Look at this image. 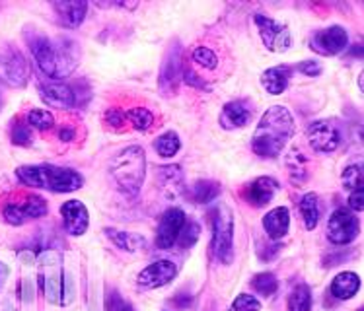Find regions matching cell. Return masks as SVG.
Here are the masks:
<instances>
[{
  "mask_svg": "<svg viewBox=\"0 0 364 311\" xmlns=\"http://www.w3.org/2000/svg\"><path fill=\"white\" fill-rule=\"evenodd\" d=\"M113 181L117 183L119 191L127 197L134 199L141 193L146 178V154L141 146H127L115 156L109 165Z\"/></svg>",
  "mask_w": 364,
  "mask_h": 311,
  "instance_id": "obj_4",
  "label": "cell"
},
{
  "mask_svg": "<svg viewBox=\"0 0 364 311\" xmlns=\"http://www.w3.org/2000/svg\"><path fill=\"white\" fill-rule=\"evenodd\" d=\"M170 304L176 310H187V307H191V304H193V296H189V294H178V296L171 298Z\"/></svg>",
  "mask_w": 364,
  "mask_h": 311,
  "instance_id": "obj_45",
  "label": "cell"
},
{
  "mask_svg": "<svg viewBox=\"0 0 364 311\" xmlns=\"http://www.w3.org/2000/svg\"><path fill=\"white\" fill-rule=\"evenodd\" d=\"M39 280H41V286H43L47 302H51L55 305H67V298H65L68 296L67 276L60 271L59 265H55L51 273H47V276L41 274ZM68 302H70V296H68Z\"/></svg>",
  "mask_w": 364,
  "mask_h": 311,
  "instance_id": "obj_20",
  "label": "cell"
},
{
  "mask_svg": "<svg viewBox=\"0 0 364 311\" xmlns=\"http://www.w3.org/2000/svg\"><path fill=\"white\" fill-rule=\"evenodd\" d=\"M292 75H294V67H289V65L271 67L261 75V86L271 96H281L284 89L289 88V82Z\"/></svg>",
  "mask_w": 364,
  "mask_h": 311,
  "instance_id": "obj_22",
  "label": "cell"
},
{
  "mask_svg": "<svg viewBox=\"0 0 364 311\" xmlns=\"http://www.w3.org/2000/svg\"><path fill=\"white\" fill-rule=\"evenodd\" d=\"M312 288L304 282L296 284L289 296V311H312Z\"/></svg>",
  "mask_w": 364,
  "mask_h": 311,
  "instance_id": "obj_28",
  "label": "cell"
},
{
  "mask_svg": "<svg viewBox=\"0 0 364 311\" xmlns=\"http://www.w3.org/2000/svg\"><path fill=\"white\" fill-rule=\"evenodd\" d=\"M59 138L63 142H73L75 141V129H70V126H63L59 131Z\"/></svg>",
  "mask_w": 364,
  "mask_h": 311,
  "instance_id": "obj_46",
  "label": "cell"
},
{
  "mask_svg": "<svg viewBox=\"0 0 364 311\" xmlns=\"http://www.w3.org/2000/svg\"><path fill=\"white\" fill-rule=\"evenodd\" d=\"M178 276V265L173 261L160 259L150 263L136 274V284L142 290H156L168 286Z\"/></svg>",
  "mask_w": 364,
  "mask_h": 311,
  "instance_id": "obj_12",
  "label": "cell"
},
{
  "mask_svg": "<svg viewBox=\"0 0 364 311\" xmlns=\"http://www.w3.org/2000/svg\"><path fill=\"white\" fill-rule=\"evenodd\" d=\"M104 234L107 236V239H112V244L121 249V251L134 253L144 247V237L139 236V234H133V231H123L117 230V228H105Z\"/></svg>",
  "mask_w": 364,
  "mask_h": 311,
  "instance_id": "obj_24",
  "label": "cell"
},
{
  "mask_svg": "<svg viewBox=\"0 0 364 311\" xmlns=\"http://www.w3.org/2000/svg\"><path fill=\"white\" fill-rule=\"evenodd\" d=\"M186 220H187L186 212L178 207H171L164 212L156 230L158 249H164V251H166V249L176 247L179 231H181V228H183Z\"/></svg>",
  "mask_w": 364,
  "mask_h": 311,
  "instance_id": "obj_14",
  "label": "cell"
},
{
  "mask_svg": "<svg viewBox=\"0 0 364 311\" xmlns=\"http://www.w3.org/2000/svg\"><path fill=\"white\" fill-rule=\"evenodd\" d=\"M10 138H12V144L16 146H30L31 144V129L28 126L26 121H18L12 125V131H10Z\"/></svg>",
  "mask_w": 364,
  "mask_h": 311,
  "instance_id": "obj_37",
  "label": "cell"
},
{
  "mask_svg": "<svg viewBox=\"0 0 364 311\" xmlns=\"http://www.w3.org/2000/svg\"><path fill=\"white\" fill-rule=\"evenodd\" d=\"M294 70H298L300 75L316 78V76L321 75V65L318 62V60H302L298 67H294Z\"/></svg>",
  "mask_w": 364,
  "mask_h": 311,
  "instance_id": "obj_41",
  "label": "cell"
},
{
  "mask_svg": "<svg viewBox=\"0 0 364 311\" xmlns=\"http://www.w3.org/2000/svg\"><path fill=\"white\" fill-rule=\"evenodd\" d=\"M223 193V187L218 181H213V179H201V181H195L191 191H189V197L193 200L195 204H208L220 197Z\"/></svg>",
  "mask_w": 364,
  "mask_h": 311,
  "instance_id": "obj_26",
  "label": "cell"
},
{
  "mask_svg": "<svg viewBox=\"0 0 364 311\" xmlns=\"http://www.w3.org/2000/svg\"><path fill=\"white\" fill-rule=\"evenodd\" d=\"M0 72L4 80L16 88H23L30 82V65L14 47H8L0 53Z\"/></svg>",
  "mask_w": 364,
  "mask_h": 311,
  "instance_id": "obj_13",
  "label": "cell"
},
{
  "mask_svg": "<svg viewBox=\"0 0 364 311\" xmlns=\"http://www.w3.org/2000/svg\"><path fill=\"white\" fill-rule=\"evenodd\" d=\"M30 286H31V282L26 278V280H23V296H22V300L26 302V304H30L31 300H33V288L30 290Z\"/></svg>",
  "mask_w": 364,
  "mask_h": 311,
  "instance_id": "obj_47",
  "label": "cell"
},
{
  "mask_svg": "<svg viewBox=\"0 0 364 311\" xmlns=\"http://www.w3.org/2000/svg\"><path fill=\"white\" fill-rule=\"evenodd\" d=\"M349 210L350 212H363L364 210V189H357V191H350L349 193Z\"/></svg>",
  "mask_w": 364,
  "mask_h": 311,
  "instance_id": "obj_43",
  "label": "cell"
},
{
  "mask_svg": "<svg viewBox=\"0 0 364 311\" xmlns=\"http://www.w3.org/2000/svg\"><path fill=\"white\" fill-rule=\"evenodd\" d=\"M363 163H353L349 168H345L341 175V183L345 191H357V189H363Z\"/></svg>",
  "mask_w": 364,
  "mask_h": 311,
  "instance_id": "obj_34",
  "label": "cell"
},
{
  "mask_svg": "<svg viewBox=\"0 0 364 311\" xmlns=\"http://www.w3.org/2000/svg\"><path fill=\"white\" fill-rule=\"evenodd\" d=\"M105 310L107 311H134V307L127 300L121 298L119 292L115 290H109L107 292V298H105Z\"/></svg>",
  "mask_w": 364,
  "mask_h": 311,
  "instance_id": "obj_40",
  "label": "cell"
},
{
  "mask_svg": "<svg viewBox=\"0 0 364 311\" xmlns=\"http://www.w3.org/2000/svg\"><path fill=\"white\" fill-rule=\"evenodd\" d=\"M125 119L129 125L133 126L134 131L139 133H149L150 129L154 126V113L146 109V107H133L127 109Z\"/></svg>",
  "mask_w": 364,
  "mask_h": 311,
  "instance_id": "obj_29",
  "label": "cell"
},
{
  "mask_svg": "<svg viewBox=\"0 0 364 311\" xmlns=\"http://www.w3.org/2000/svg\"><path fill=\"white\" fill-rule=\"evenodd\" d=\"M250 286L255 294L263 298H271L279 290V280L273 273H257L250 282Z\"/></svg>",
  "mask_w": 364,
  "mask_h": 311,
  "instance_id": "obj_30",
  "label": "cell"
},
{
  "mask_svg": "<svg viewBox=\"0 0 364 311\" xmlns=\"http://www.w3.org/2000/svg\"><path fill=\"white\" fill-rule=\"evenodd\" d=\"M26 123L30 129H38V131H51L55 126V117L51 111L47 109H30L26 113Z\"/></svg>",
  "mask_w": 364,
  "mask_h": 311,
  "instance_id": "obj_33",
  "label": "cell"
},
{
  "mask_svg": "<svg viewBox=\"0 0 364 311\" xmlns=\"http://www.w3.org/2000/svg\"><path fill=\"white\" fill-rule=\"evenodd\" d=\"M47 212H49L47 200L39 195L31 193L22 199L10 200L6 207L2 208V218L10 226H23V224L38 220Z\"/></svg>",
  "mask_w": 364,
  "mask_h": 311,
  "instance_id": "obj_7",
  "label": "cell"
},
{
  "mask_svg": "<svg viewBox=\"0 0 364 311\" xmlns=\"http://www.w3.org/2000/svg\"><path fill=\"white\" fill-rule=\"evenodd\" d=\"M308 142L320 154H333L341 146V133L333 121H314L306 129Z\"/></svg>",
  "mask_w": 364,
  "mask_h": 311,
  "instance_id": "obj_11",
  "label": "cell"
},
{
  "mask_svg": "<svg viewBox=\"0 0 364 311\" xmlns=\"http://www.w3.org/2000/svg\"><path fill=\"white\" fill-rule=\"evenodd\" d=\"M210 226H213V253L216 261L223 265H230L234 261V214L226 204H218L210 212Z\"/></svg>",
  "mask_w": 364,
  "mask_h": 311,
  "instance_id": "obj_5",
  "label": "cell"
},
{
  "mask_svg": "<svg viewBox=\"0 0 364 311\" xmlns=\"http://www.w3.org/2000/svg\"><path fill=\"white\" fill-rule=\"evenodd\" d=\"M183 82H186L187 86H193V88H199V89H207V84L203 82V78L195 75L193 70L189 67H186V72H183Z\"/></svg>",
  "mask_w": 364,
  "mask_h": 311,
  "instance_id": "obj_44",
  "label": "cell"
},
{
  "mask_svg": "<svg viewBox=\"0 0 364 311\" xmlns=\"http://www.w3.org/2000/svg\"><path fill=\"white\" fill-rule=\"evenodd\" d=\"M104 123L109 126L112 131H115V133H121V131H125V125H127L125 111H121V109H115V107L107 109V111L104 113Z\"/></svg>",
  "mask_w": 364,
  "mask_h": 311,
  "instance_id": "obj_39",
  "label": "cell"
},
{
  "mask_svg": "<svg viewBox=\"0 0 364 311\" xmlns=\"http://www.w3.org/2000/svg\"><path fill=\"white\" fill-rule=\"evenodd\" d=\"M39 97L53 109H73L76 105L73 86L63 80H47L39 84Z\"/></svg>",
  "mask_w": 364,
  "mask_h": 311,
  "instance_id": "obj_15",
  "label": "cell"
},
{
  "mask_svg": "<svg viewBox=\"0 0 364 311\" xmlns=\"http://www.w3.org/2000/svg\"><path fill=\"white\" fill-rule=\"evenodd\" d=\"M199 237H201V226H199V222H195L193 218H187L183 228L179 231L176 245H178L179 249H191L199 241Z\"/></svg>",
  "mask_w": 364,
  "mask_h": 311,
  "instance_id": "obj_32",
  "label": "cell"
},
{
  "mask_svg": "<svg viewBox=\"0 0 364 311\" xmlns=\"http://www.w3.org/2000/svg\"><path fill=\"white\" fill-rule=\"evenodd\" d=\"M300 216H302V222L308 231H312L318 228L321 216V207H320V197L316 193H306L300 199Z\"/></svg>",
  "mask_w": 364,
  "mask_h": 311,
  "instance_id": "obj_25",
  "label": "cell"
},
{
  "mask_svg": "<svg viewBox=\"0 0 364 311\" xmlns=\"http://www.w3.org/2000/svg\"><path fill=\"white\" fill-rule=\"evenodd\" d=\"M160 179H162L164 189H171L176 191L183 183V173L179 165H162L160 168Z\"/></svg>",
  "mask_w": 364,
  "mask_h": 311,
  "instance_id": "obj_35",
  "label": "cell"
},
{
  "mask_svg": "<svg viewBox=\"0 0 364 311\" xmlns=\"http://www.w3.org/2000/svg\"><path fill=\"white\" fill-rule=\"evenodd\" d=\"M287 170H289V175L292 179V183L296 185H302L310 178V171H308V158L304 156V152L298 148H292L287 156Z\"/></svg>",
  "mask_w": 364,
  "mask_h": 311,
  "instance_id": "obj_27",
  "label": "cell"
},
{
  "mask_svg": "<svg viewBox=\"0 0 364 311\" xmlns=\"http://www.w3.org/2000/svg\"><path fill=\"white\" fill-rule=\"evenodd\" d=\"M28 43L39 70L49 80H63L75 72L78 65V45L75 41L65 38L53 41L39 33H31Z\"/></svg>",
  "mask_w": 364,
  "mask_h": 311,
  "instance_id": "obj_2",
  "label": "cell"
},
{
  "mask_svg": "<svg viewBox=\"0 0 364 311\" xmlns=\"http://www.w3.org/2000/svg\"><path fill=\"white\" fill-rule=\"evenodd\" d=\"M253 22L257 26L259 38L265 45V49L271 53H287L292 47V33L289 26L269 18V16L255 14Z\"/></svg>",
  "mask_w": 364,
  "mask_h": 311,
  "instance_id": "obj_8",
  "label": "cell"
},
{
  "mask_svg": "<svg viewBox=\"0 0 364 311\" xmlns=\"http://www.w3.org/2000/svg\"><path fill=\"white\" fill-rule=\"evenodd\" d=\"M277 191H279V183L273 178H257L253 179L250 185L244 187L242 197L244 200L253 208L267 207L271 200L275 199Z\"/></svg>",
  "mask_w": 364,
  "mask_h": 311,
  "instance_id": "obj_18",
  "label": "cell"
},
{
  "mask_svg": "<svg viewBox=\"0 0 364 311\" xmlns=\"http://www.w3.org/2000/svg\"><path fill=\"white\" fill-rule=\"evenodd\" d=\"M363 286L360 282V276L353 271H343L335 276L331 284H329V294L339 300V302H345V300H350L358 294V290Z\"/></svg>",
  "mask_w": 364,
  "mask_h": 311,
  "instance_id": "obj_23",
  "label": "cell"
},
{
  "mask_svg": "<svg viewBox=\"0 0 364 311\" xmlns=\"http://www.w3.org/2000/svg\"><path fill=\"white\" fill-rule=\"evenodd\" d=\"M51 6L59 18V22L68 30L80 28L84 18H86V12H88L86 0H55Z\"/></svg>",
  "mask_w": 364,
  "mask_h": 311,
  "instance_id": "obj_19",
  "label": "cell"
},
{
  "mask_svg": "<svg viewBox=\"0 0 364 311\" xmlns=\"http://www.w3.org/2000/svg\"><path fill=\"white\" fill-rule=\"evenodd\" d=\"M360 224L349 208H337L327 220V239L333 245H349L358 237Z\"/></svg>",
  "mask_w": 364,
  "mask_h": 311,
  "instance_id": "obj_9",
  "label": "cell"
},
{
  "mask_svg": "<svg viewBox=\"0 0 364 311\" xmlns=\"http://www.w3.org/2000/svg\"><path fill=\"white\" fill-rule=\"evenodd\" d=\"M16 178L22 185L31 187V189H45L51 193H75L84 187V178L80 171L59 168L51 163L20 165L16 170Z\"/></svg>",
  "mask_w": 364,
  "mask_h": 311,
  "instance_id": "obj_3",
  "label": "cell"
},
{
  "mask_svg": "<svg viewBox=\"0 0 364 311\" xmlns=\"http://www.w3.org/2000/svg\"><path fill=\"white\" fill-rule=\"evenodd\" d=\"M349 47V33L341 26H329L326 30L314 31L310 49L321 57H335Z\"/></svg>",
  "mask_w": 364,
  "mask_h": 311,
  "instance_id": "obj_10",
  "label": "cell"
},
{
  "mask_svg": "<svg viewBox=\"0 0 364 311\" xmlns=\"http://www.w3.org/2000/svg\"><path fill=\"white\" fill-rule=\"evenodd\" d=\"M0 311H16V310H14V305L10 304L8 300H2V302H0Z\"/></svg>",
  "mask_w": 364,
  "mask_h": 311,
  "instance_id": "obj_49",
  "label": "cell"
},
{
  "mask_svg": "<svg viewBox=\"0 0 364 311\" xmlns=\"http://www.w3.org/2000/svg\"><path fill=\"white\" fill-rule=\"evenodd\" d=\"M253 104L250 99H232L224 105L218 123L224 131H236V129H244L245 125H250V121L253 119Z\"/></svg>",
  "mask_w": 364,
  "mask_h": 311,
  "instance_id": "obj_17",
  "label": "cell"
},
{
  "mask_svg": "<svg viewBox=\"0 0 364 311\" xmlns=\"http://www.w3.org/2000/svg\"><path fill=\"white\" fill-rule=\"evenodd\" d=\"M8 274H10V271H8L6 263H2V261H0V292H2V288H4V284H6Z\"/></svg>",
  "mask_w": 364,
  "mask_h": 311,
  "instance_id": "obj_48",
  "label": "cell"
},
{
  "mask_svg": "<svg viewBox=\"0 0 364 311\" xmlns=\"http://www.w3.org/2000/svg\"><path fill=\"white\" fill-rule=\"evenodd\" d=\"M263 230L271 241H281L290 230V210L287 207H277L269 210L263 218Z\"/></svg>",
  "mask_w": 364,
  "mask_h": 311,
  "instance_id": "obj_21",
  "label": "cell"
},
{
  "mask_svg": "<svg viewBox=\"0 0 364 311\" xmlns=\"http://www.w3.org/2000/svg\"><path fill=\"white\" fill-rule=\"evenodd\" d=\"M179 148H181V141H179V134L176 131L160 134L154 142V150L162 158H173L179 152Z\"/></svg>",
  "mask_w": 364,
  "mask_h": 311,
  "instance_id": "obj_31",
  "label": "cell"
},
{
  "mask_svg": "<svg viewBox=\"0 0 364 311\" xmlns=\"http://www.w3.org/2000/svg\"><path fill=\"white\" fill-rule=\"evenodd\" d=\"M191 59L199 65V67L207 68V70H215L218 67V57H216V53L210 49V47H195L193 53H191Z\"/></svg>",
  "mask_w": 364,
  "mask_h": 311,
  "instance_id": "obj_36",
  "label": "cell"
},
{
  "mask_svg": "<svg viewBox=\"0 0 364 311\" xmlns=\"http://www.w3.org/2000/svg\"><path fill=\"white\" fill-rule=\"evenodd\" d=\"M281 251H283L281 241H271V245H267V247H261L259 251H257V255H259L261 261H273L275 257L281 255Z\"/></svg>",
  "mask_w": 364,
  "mask_h": 311,
  "instance_id": "obj_42",
  "label": "cell"
},
{
  "mask_svg": "<svg viewBox=\"0 0 364 311\" xmlns=\"http://www.w3.org/2000/svg\"><path fill=\"white\" fill-rule=\"evenodd\" d=\"M228 311H261V302L252 294H240L234 298Z\"/></svg>",
  "mask_w": 364,
  "mask_h": 311,
  "instance_id": "obj_38",
  "label": "cell"
},
{
  "mask_svg": "<svg viewBox=\"0 0 364 311\" xmlns=\"http://www.w3.org/2000/svg\"><path fill=\"white\" fill-rule=\"evenodd\" d=\"M296 131L294 117L284 105H273L263 113L252 136V152L261 160H275L283 154Z\"/></svg>",
  "mask_w": 364,
  "mask_h": 311,
  "instance_id": "obj_1",
  "label": "cell"
},
{
  "mask_svg": "<svg viewBox=\"0 0 364 311\" xmlns=\"http://www.w3.org/2000/svg\"><path fill=\"white\" fill-rule=\"evenodd\" d=\"M60 216H63V226H65L68 236L80 237L88 231L90 212L82 200L70 199L67 202H63Z\"/></svg>",
  "mask_w": 364,
  "mask_h": 311,
  "instance_id": "obj_16",
  "label": "cell"
},
{
  "mask_svg": "<svg viewBox=\"0 0 364 311\" xmlns=\"http://www.w3.org/2000/svg\"><path fill=\"white\" fill-rule=\"evenodd\" d=\"M186 67V51L179 41H173L166 51L162 67H160V76H158V88L162 92V96L171 97L178 94L179 86L183 82Z\"/></svg>",
  "mask_w": 364,
  "mask_h": 311,
  "instance_id": "obj_6",
  "label": "cell"
}]
</instances>
